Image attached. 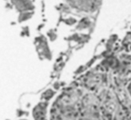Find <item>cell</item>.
I'll use <instances>...</instances> for the list:
<instances>
[{
	"label": "cell",
	"mask_w": 131,
	"mask_h": 120,
	"mask_svg": "<svg viewBox=\"0 0 131 120\" xmlns=\"http://www.w3.org/2000/svg\"><path fill=\"white\" fill-rule=\"evenodd\" d=\"M127 92H128V94L129 95V96L131 98V81L129 82V84L127 85Z\"/></svg>",
	"instance_id": "obj_2"
},
{
	"label": "cell",
	"mask_w": 131,
	"mask_h": 120,
	"mask_svg": "<svg viewBox=\"0 0 131 120\" xmlns=\"http://www.w3.org/2000/svg\"><path fill=\"white\" fill-rule=\"evenodd\" d=\"M33 118L34 120H48L46 115L45 107L43 104L37 105L33 111Z\"/></svg>",
	"instance_id": "obj_1"
}]
</instances>
